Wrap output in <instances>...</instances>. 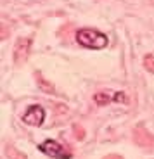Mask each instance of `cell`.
Instances as JSON below:
<instances>
[{
	"mask_svg": "<svg viewBox=\"0 0 154 159\" xmlns=\"http://www.w3.org/2000/svg\"><path fill=\"white\" fill-rule=\"evenodd\" d=\"M76 42L85 48H104L107 45V36L97 30L83 28L78 30V33H76Z\"/></svg>",
	"mask_w": 154,
	"mask_h": 159,
	"instance_id": "obj_1",
	"label": "cell"
},
{
	"mask_svg": "<svg viewBox=\"0 0 154 159\" xmlns=\"http://www.w3.org/2000/svg\"><path fill=\"white\" fill-rule=\"evenodd\" d=\"M40 151L47 154L49 157H55V159H71V152L66 151V149L57 143L55 140H45L42 145H40Z\"/></svg>",
	"mask_w": 154,
	"mask_h": 159,
	"instance_id": "obj_2",
	"label": "cell"
},
{
	"mask_svg": "<svg viewBox=\"0 0 154 159\" xmlns=\"http://www.w3.org/2000/svg\"><path fill=\"white\" fill-rule=\"evenodd\" d=\"M94 100L97 104H109V102H113V100L121 102V104L128 102V99H127L125 93H121V92H111V90H100L99 93L94 95Z\"/></svg>",
	"mask_w": 154,
	"mask_h": 159,
	"instance_id": "obj_3",
	"label": "cell"
},
{
	"mask_svg": "<svg viewBox=\"0 0 154 159\" xmlns=\"http://www.w3.org/2000/svg\"><path fill=\"white\" fill-rule=\"evenodd\" d=\"M44 118H45L44 109L40 107V106H33V107H30L26 111L23 121L26 125H31V126H40V125L44 123Z\"/></svg>",
	"mask_w": 154,
	"mask_h": 159,
	"instance_id": "obj_4",
	"label": "cell"
},
{
	"mask_svg": "<svg viewBox=\"0 0 154 159\" xmlns=\"http://www.w3.org/2000/svg\"><path fill=\"white\" fill-rule=\"evenodd\" d=\"M30 47H31V40L21 38L16 43V48H14V61H16V62H23V61L30 56Z\"/></svg>",
	"mask_w": 154,
	"mask_h": 159,
	"instance_id": "obj_5",
	"label": "cell"
},
{
	"mask_svg": "<svg viewBox=\"0 0 154 159\" xmlns=\"http://www.w3.org/2000/svg\"><path fill=\"white\" fill-rule=\"evenodd\" d=\"M133 140L140 147H154V135H151L144 128H137L133 131Z\"/></svg>",
	"mask_w": 154,
	"mask_h": 159,
	"instance_id": "obj_6",
	"label": "cell"
},
{
	"mask_svg": "<svg viewBox=\"0 0 154 159\" xmlns=\"http://www.w3.org/2000/svg\"><path fill=\"white\" fill-rule=\"evenodd\" d=\"M5 154H7L9 157H12V159H26V157H24V154H21V152H17L16 149L12 151V147H7V149H5Z\"/></svg>",
	"mask_w": 154,
	"mask_h": 159,
	"instance_id": "obj_7",
	"label": "cell"
},
{
	"mask_svg": "<svg viewBox=\"0 0 154 159\" xmlns=\"http://www.w3.org/2000/svg\"><path fill=\"white\" fill-rule=\"evenodd\" d=\"M144 66H146L147 71L154 73V57L152 56H147L146 59H144Z\"/></svg>",
	"mask_w": 154,
	"mask_h": 159,
	"instance_id": "obj_8",
	"label": "cell"
},
{
	"mask_svg": "<svg viewBox=\"0 0 154 159\" xmlns=\"http://www.w3.org/2000/svg\"><path fill=\"white\" fill-rule=\"evenodd\" d=\"M75 137L76 139H83V137H85V131H83L80 126H75Z\"/></svg>",
	"mask_w": 154,
	"mask_h": 159,
	"instance_id": "obj_9",
	"label": "cell"
},
{
	"mask_svg": "<svg viewBox=\"0 0 154 159\" xmlns=\"http://www.w3.org/2000/svg\"><path fill=\"white\" fill-rule=\"evenodd\" d=\"M104 159H123V157H119V156H106Z\"/></svg>",
	"mask_w": 154,
	"mask_h": 159,
	"instance_id": "obj_10",
	"label": "cell"
}]
</instances>
